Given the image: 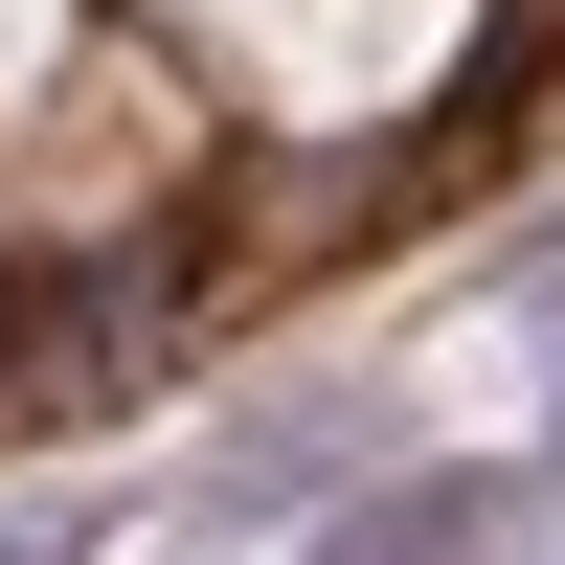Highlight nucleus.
<instances>
[{
    "label": "nucleus",
    "instance_id": "f257e3e1",
    "mask_svg": "<svg viewBox=\"0 0 565 565\" xmlns=\"http://www.w3.org/2000/svg\"><path fill=\"white\" fill-rule=\"evenodd\" d=\"M476 521H498V476H407V498H340L295 565H476Z\"/></svg>",
    "mask_w": 565,
    "mask_h": 565
},
{
    "label": "nucleus",
    "instance_id": "f03ea898",
    "mask_svg": "<svg viewBox=\"0 0 565 565\" xmlns=\"http://www.w3.org/2000/svg\"><path fill=\"white\" fill-rule=\"evenodd\" d=\"M543 452H565V407H543Z\"/></svg>",
    "mask_w": 565,
    "mask_h": 565
}]
</instances>
